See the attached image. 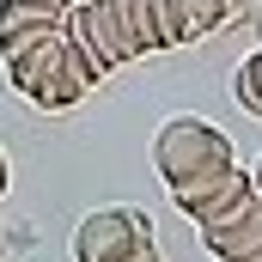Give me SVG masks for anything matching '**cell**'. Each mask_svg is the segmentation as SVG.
Masks as SVG:
<instances>
[{"label": "cell", "instance_id": "obj_11", "mask_svg": "<svg viewBox=\"0 0 262 262\" xmlns=\"http://www.w3.org/2000/svg\"><path fill=\"white\" fill-rule=\"evenodd\" d=\"M250 183H256V195H262V159H256V165H250Z\"/></svg>", "mask_w": 262, "mask_h": 262}, {"label": "cell", "instance_id": "obj_8", "mask_svg": "<svg viewBox=\"0 0 262 262\" xmlns=\"http://www.w3.org/2000/svg\"><path fill=\"white\" fill-rule=\"evenodd\" d=\"M256 0H177V18H183V43H201V37H220L226 25L250 18Z\"/></svg>", "mask_w": 262, "mask_h": 262}, {"label": "cell", "instance_id": "obj_4", "mask_svg": "<svg viewBox=\"0 0 262 262\" xmlns=\"http://www.w3.org/2000/svg\"><path fill=\"white\" fill-rule=\"evenodd\" d=\"M67 37H73V49L85 55V67L98 79H110L116 67L134 61V43H128V31H122L116 0H73L67 6Z\"/></svg>", "mask_w": 262, "mask_h": 262}, {"label": "cell", "instance_id": "obj_10", "mask_svg": "<svg viewBox=\"0 0 262 262\" xmlns=\"http://www.w3.org/2000/svg\"><path fill=\"white\" fill-rule=\"evenodd\" d=\"M6 183H12V171H6V152H0V195H6Z\"/></svg>", "mask_w": 262, "mask_h": 262}, {"label": "cell", "instance_id": "obj_3", "mask_svg": "<svg viewBox=\"0 0 262 262\" xmlns=\"http://www.w3.org/2000/svg\"><path fill=\"white\" fill-rule=\"evenodd\" d=\"M73 262H159L146 207H92L73 226Z\"/></svg>", "mask_w": 262, "mask_h": 262}, {"label": "cell", "instance_id": "obj_7", "mask_svg": "<svg viewBox=\"0 0 262 262\" xmlns=\"http://www.w3.org/2000/svg\"><path fill=\"white\" fill-rule=\"evenodd\" d=\"M256 195V183H250V171L244 165H232V171H220V177H207V183H195V189H177V213L183 220H195V226H207V220H226L238 201Z\"/></svg>", "mask_w": 262, "mask_h": 262}, {"label": "cell", "instance_id": "obj_12", "mask_svg": "<svg viewBox=\"0 0 262 262\" xmlns=\"http://www.w3.org/2000/svg\"><path fill=\"white\" fill-rule=\"evenodd\" d=\"M256 262H262V256H256Z\"/></svg>", "mask_w": 262, "mask_h": 262}, {"label": "cell", "instance_id": "obj_5", "mask_svg": "<svg viewBox=\"0 0 262 262\" xmlns=\"http://www.w3.org/2000/svg\"><path fill=\"white\" fill-rule=\"evenodd\" d=\"M195 232H201V250L213 262H256L262 256V195L238 201L226 220H207Z\"/></svg>", "mask_w": 262, "mask_h": 262}, {"label": "cell", "instance_id": "obj_9", "mask_svg": "<svg viewBox=\"0 0 262 262\" xmlns=\"http://www.w3.org/2000/svg\"><path fill=\"white\" fill-rule=\"evenodd\" d=\"M232 98H238L250 116H262V49H250V55L238 61V73H232Z\"/></svg>", "mask_w": 262, "mask_h": 262}, {"label": "cell", "instance_id": "obj_1", "mask_svg": "<svg viewBox=\"0 0 262 262\" xmlns=\"http://www.w3.org/2000/svg\"><path fill=\"white\" fill-rule=\"evenodd\" d=\"M232 165H238L232 140H226L220 122H207V116H171V122H159V134H152V171H159V183L171 195L177 189H195V183L232 171Z\"/></svg>", "mask_w": 262, "mask_h": 262}, {"label": "cell", "instance_id": "obj_2", "mask_svg": "<svg viewBox=\"0 0 262 262\" xmlns=\"http://www.w3.org/2000/svg\"><path fill=\"white\" fill-rule=\"evenodd\" d=\"M6 85H12L18 98H31L37 110H73V104L98 85V73H92L85 55L73 49V37L55 31V37L31 43L18 61H6Z\"/></svg>", "mask_w": 262, "mask_h": 262}, {"label": "cell", "instance_id": "obj_6", "mask_svg": "<svg viewBox=\"0 0 262 262\" xmlns=\"http://www.w3.org/2000/svg\"><path fill=\"white\" fill-rule=\"evenodd\" d=\"M116 12H122V31H128V43H134V61H140V55L183 49L177 0H116Z\"/></svg>", "mask_w": 262, "mask_h": 262}]
</instances>
